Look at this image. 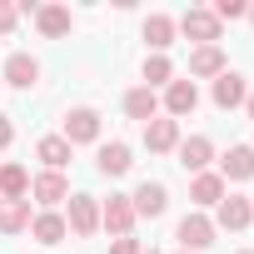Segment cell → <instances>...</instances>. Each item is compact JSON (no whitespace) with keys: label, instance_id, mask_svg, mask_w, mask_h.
<instances>
[{"label":"cell","instance_id":"7402d4cb","mask_svg":"<svg viewBox=\"0 0 254 254\" xmlns=\"http://www.w3.org/2000/svg\"><path fill=\"white\" fill-rule=\"evenodd\" d=\"M190 199H194V204H219V199H224V180H219V175H209V170H204V175H194Z\"/></svg>","mask_w":254,"mask_h":254},{"label":"cell","instance_id":"d6986e66","mask_svg":"<svg viewBox=\"0 0 254 254\" xmlns=\"http://www.w3.org/2000/svg\"><path fill=\"white\" fill-rule=\"evenodd\" d=\"M155 110H160V95H155V90H145V85L125 95V115H130V120H145V125H150V120H155Z\"/></svg>","mask_w":254,"mask_h":254},{"label":"cell","instance_id":"52a82bcc","mask_svg":"<svg viewBox=\"0 0 254 254\" xmlns=\"http://www.w3.org/2000/svg\"><path fill=\"white\" fill-rule=\"evenodd\" d=\"M214 209H219V214H214V229H249V219H254V204H249V199H239V194L219 199Z\"/></svg>","mask_w":254,"mask_h":254},{"label":"cell","instance_id":"9a60e30c","mask_svg":"<svg viewBox=\"0 0 254 254\" xmlns=\"http://www.w3.org/2000/svg\"><path fill=\"white\" fill-rule=\"evenodd\" d=\"M30 234H35V244H60L70 229H65V214H55V209H40V214L30 219Z\"/></svg>","mask_w":254,"mask_h":254},{"label":"cell","instance_id":"e0dca14e","mask_svg":"<svg viewBox=\"0 0 254 254\" xmlns=\"http://www.w3.org/2000/svg\"><path fill=\"white\" fill-rule=\"evenodd\" d=\"M100 175H130V145H125V140H110V145H100Z\"/></svg>","mask_w":254,"mask_h":254},{"label":"cell","instance_id":"44dd1931","mask_svg":"<svg viewBox=\"0 0 254 254\" xmlns=\"http://www.w3.org/2000/svg\"><path fill=\"white\" fill-rule=\"evenodd\" d=\"M35 155H40V160H45V170H55V175L70 165V145H65L60 135H45V140L35 145Z\"/></svg>","mask_w":254,"mask_h":254},{"label":"cell","instance_id":"8992f818","mask_svg":"<svg viewBox=\"0 0 254 254\" xmlns=\"http://www.w3.org/2000/svg\"><path fill=\"white\" fill-rule=\"evenodd\" d=\"M175 30H185V35L199 40V45H214V40H219V20H214V10H199V5L185 10V20H180Z\"/></svg>","mask_w":254,"mask_h":254},{"label":"cell","instance_id":"277c9868","mask_svg":"<svg viewBox=\"0 0 254 254\" xmlns=\"http://www.w3.org/2000/svg\"><path fill=\"white\" fill-rule=\"evenodd\" d=\"M100 224L115 234V239H125L135 229V204H130V194H110V204H100Z\"/></svg>","mask_w":254,"mask_h":254},{"label":"cell","instance_id":"f1b7e54d","mask_svg":"<svg viewBox=\"0 0 254 254\" xmlns=\"http://www.w3.org/2000/svg\"><path fill=\"white\" fill-rule=\"evenodd\" d=\"M10 140H15V125H10V120H5V115H0V150H5V145H10Z\"/></svg>","mask_w":254,"mask_h":254},{"label":"cell","instance_id":"4dcf8cb0","mask_svg":"<svg viewBox=\"0 0 254 254\" xmlns=\"http://www.w3.org/2000/svg\"><path fill=\"white\" fill-rule=\"evenodd\" d=\"M249 20H254V5H249Z\"/></svg>","mask_w":254,"mask_h":254},{"label":"cell","instance_id":"6da1fadb","mask_svg":"<svg viewBox=\"0 0 254 254\" xmlns=\"http://www.w3.org/2000/svg\"><path fill=\"white\" fill-rule=\"evenodd\" d=\"M70 150L75 145H90V140H100V110H90V105H80V110H70L65 115V135H60Z\"/></svg>","mask_w":254,"mask_h":254},{"label":"cell","instance_id":"484cf974","mask_svg":"<svg viewBox=\"0 0 254 254\" xmlns=\"http://www.w3.org/2000/svg\"><path fill=\"white\" fill-rule=\"evenodd\" d=\"M239 15H249L244 0H214V20H219V25H224V20H239Z\"/></svg>","mask_w":254,"mask_h":254},{"label":"cell","instance_id":"1f68e13d","mask_svg":"<svg viewBox=\"0 0 254 254\" xmlns=\"http://www.w3.org/2000/svg\"><path fill=\"white\" fill-rule=\"evenodd\" d=\"M239 254H254V249H239Z\"/></svg>","mask_w":254,"mask_h":254},{"label":"cell","instance_id":"2e32d148","mask_svg":"<svg viewBox=\"0 0 254 254\" xmlns=\"http://www.w3.org/2000/svg\"><path fill=\"white\" fill-rule=\"evenodd\" d=\"M30 199H0V234H20L30 229Z\"/></svg>","mask_w":254,"mask_h":254},{"label":"cell","instance_id":"5bb4252c","mask_svg":"<svg viewBox=\"0 0 254 254\" xmlns=\"http://www.w3.org/2000/svg\"><path fill=\"white\" fill-rule=\"evenodd\" d=\"M244 95H249V85H244V75H234V70H224V75L214 80V105H219V110H234V105H244Z\"/></svg>","mask_w":254,"mask_h":254},{"label":"cell","instance_id":"d4e9b609","mask_svg":"<svg viewBox=\"0 0 254 254\" xmlns=\"http://www.w3.org/2000/svg\"><path fill=\"white\" fill-rule=\"evenodd\" d=\"M170 80H175V65H170L165 55L145 60V90H155V85H170Z\"/></svg>","mask_w":254,"mask_h":254},{"label":"cell","instance_id":"f546056e","mask_svg":"<svg viewBox=\"0 0 254 254\" xmlns=\"http://www.w3.org/2000/svg\"><path fill=\"white\" fill-rule=\"evenodd\" d=\"M244 110H249V120H254V90H249V95H244Z\"/></svg>","mask_w":254,"mask_h":254},{"label":"cell","instance_id":"603a6c76","mask_svg":"<svg viewBox=\"0 0 254 254\" xmlns=\"http://www.w3.org/2000/svg\"><path fill=\"white\" fill-rule=\"evenodd\" d=\"M30 190V175L20 165H0V199H25Z\"/></svg>","mask_w":254,"mask_h":254},{"label":"cell","instance_id":"7a4b0ae2","mask_svg":"<svg viewBox=\"0 0 254 254\" xmlns=\"http://www.w3.org/2000/svg\"><path fill=\"white\" fill-rule=\"evenodd\" d=\"M130 204H135V219H160V214L170 209V190H165L160 180H145V185L130 194Z\"/></svg>","mask_w":254,"mask_h":254},{"label":"cell","instance_id":"d6a6232c","mask_svg":"<svg viewBox=\"0 0 254 254\" xmlns=\"http://www.w3.org/2000/svg\"><path fill=\"white\" fill-rule=\"evenodd\" d=\"M140 254H155V249H140Z\"/></svg>","mask_w":254,"mask_h":254},{"label":"cell","instance_id":"3957f363","mask_svg":"<svg viewBox=\"0 0 254 254\" xmlns=\"http://www.w3.org/2000/svg\"><path fill=\"white\" fill-rule=\"evenodd\" d=\"M209 244H214V219L209 214H185L180 219V249L185 254H199Z\"/></svg>","mask_w":254,"mask_h":254},{"label":"cell","instance_id":"7c38bea8","mask_svg":"<svg viewBox=\"0 0 254 254\" xmlns=\"http://www.w3.org/2000/svg\"><path fill=\"white\" fill-rule=\"evenodd\" d=\"M219 180H254V145H234L219 160Z\"/></svg>","mask_w":254,"mask_h":254},{"label":"cell","instance_id":"8fae6325","mask_svg":"<svg viewBox=\"0 0 254 254\" xmlns=\"http://www.w3.org/2000/svg\"><path fill=\"white\" fill-rule=\"evenodd\" d=\"M30 194L45 204V209H55L65 194H70V185H65V175H55V170H45V175H35L30 180Z\"/></svg>","mask_w":254,"mask_h":254},{"label":"cell","instance_id":"4316f807","mask_svg":"<svg viewBox=\"0 0 254 254\" xmlns=\"http://www.w3.org/2000/svg\"><path fill=\"white\" fill-rule=\"evenodd\" d=\"M15 15H20V10L10 5V0H0V35H10V30H15Z\"/></svg>","mask_w":254,"mask_h":254},{"label":"cell","instance_id":"ba28073f","mask_svg":"<svg viewBox=\"0 0 254 254\" xmlns=\"http://www.w3.org/2000/svg\"><path fill=\"white\" fill-rule=\"evenodd\" d=\"M145 145L155 150V155H170V150H180V120H150L145 125Z\"/></svg>","mask_w":254,"mask_h":254},{"label":"cell","instance_id":"4fadbf2b","mask_svg":"<svg viewBox=\"0 0 254 254\" xmlns=\"http://www.w3.org/2000/svg\"><path fill=\"white\" fill-rule=\"evenodd\" d=\"M224 70H229V65H224V50H219V45H199V50L190 55V75H199V80H209V75L219 80Z\"/></svg>","mask_w":254,"mask_h":254},{"label":"cell","instance_id":"ac0fdd59","mask_svg":"<svg viewBox=\"0 0 254 254\" xmlns=\"http://www.w3.org/2000/svg\"><path fill=\"white\" fill-rule=\"evenodd\" d=\"M40 80V65L30 60V55H10L5 60V85H15V90H30Z\"/></svg>","mask_w":254,"mask_h":254},{"label":"cell","instance_id":"836d02e7","mask_svg":"<svg viewBox=\"0 0 254 254\" xmlns=\"http://www.w3.org/2000/svg\"><path fill=\"white\" fill-rule=\"evenodd\" d=\"M249 204H254V199H249Z\"/></svg>","mask_w":254,"mask_h":254},{"label":"cell","instance_id":"e575fe53","mask_svg":"<svg viewBox=\"0 0 254 254\" xmlns=\"http://www.w3.org/2000/svg\"><path fill=\"white\" fill-rule=\"evenodd\" d=\"M180 254H185V249H180Z\"/></svg>","mask_w":254,"mask_h":254},{"label":"cell","instance_id":"cb8c5ba5","mask_svg":"<svg viewBox=\"0 0 254 254\" xmlns=\"http://www.w3.org/2000/svg\"><path fill=\"white\" fill-rule=\"evenodd\" d=\"M145 40L165 55V50L175 45V20H170V15H150V20H145Z\"/></svg>","mask_w":254,"mask_h":254},{"label":"cell","instance_id":"83f0119b","mask_svg":"<svg viewBox=\"0 0 254 254\" xmlns=\"http://www.w3.org/2000/svg\"><path fill=\"white\" fill-rule=\"evenodd\" d=\"M110 254H140V239L125 234V239H115V244H110Z\"/></svg>","mask_w":254,"mask_h":254},{"label":"cell","instance_id":"30bf717a","mask_svg":"<svg viewBox=\"0 0 254 254\" xmlns=\"http://www.w3.org/2000/svg\"><path fill=\"white\" fill-rule=\"evenodd\" d=\"M214 160V145H209V135H190V140H180V165L185 170H194V175H204V165Z\"/></svg>","mask_w":254,"mask_h":254},{"label":"cell","instance_id":"ffe728a7","mask_svg":"<svg viewBox=\"0 0 254 254\" xmlns=\"http://www.w3.org/2000/svg\"><path fill=\"white\" fill-rule=\"evenodd\" d=\"M35 25H40V35H70V10L65 5H40L35 10Z\"/></svg>","mask_w":254,"mask_h":254},{"label":"cell","instance_id":"9c48e42d","mask_svg":"<svg viewBox=\"0 0 254 254\" xmlns=\"http://www.w3.org/2000/svg\"><path fill=\"white\" fill-rule=\"evenodd\" d=\"M194 105H199V90H194V80H170V90H165V110H170V120H180V115H194Z\"/></svg>","mask_w":254,"mask_h":254},{"label":"cell","instance_id":"5b68a950","mask_svg":"<svg viewBox=\"0 0 254 254\" xmlns=\"http://www.w3.org/2000/svg\"><path fill=\"white\" fill-rule=\"evenodd\" d=\"M65 229H75V234H95V229H100V204H95V194H70Z\"/></svg>","mask_w":254,"mask_h":254}]
</instances>
